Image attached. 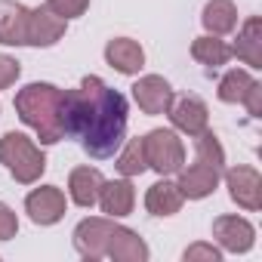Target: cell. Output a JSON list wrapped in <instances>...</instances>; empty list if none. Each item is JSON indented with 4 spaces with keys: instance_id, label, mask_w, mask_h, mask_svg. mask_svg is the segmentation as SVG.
Segmentation results:
<instances>
[{
    "instance_id": "cell-19",
    "label": "cell",
    "mask_w": 262,
    "mask_h": 262,
    "mask_svg": "<svg viewBox=\"0 0 262 262\" xmlns=\"http://www.w3.org/2000/svg\"><path fill=\"white\" fill-rule=\"evenodd\" d=\"M182 204H185V198H182L179 185L170 182L167 176H161V179H158L155 185H148V191H145V210H148L151 216H158V219L176 216V213L182 210Z\"/></svg>"
},
{
    "instance_id": "cell-14",
    "label": "cell",
    "mask_w": 262,
    "mask_h": 262,
    "mask_svg": "<svg viewBox=\"0 0 262 262\" xmlns=\"http://www.w3.org/2000/svg\"><path fill=\"white\" fill-rule=\"evenodd\" d=\"M105 62L126 77H136L145 68V50L139 47V40L133 37H111L105 43Z\"/></svg>"
},
{
    "instance_id": "cell-17",
    "label": "cell",
    "mask_w": 262,
    "mask_h": 262,
    "mask_svg": "<svg viewBox=\"0 0 262 262\" xmlns=\"http://www.w3.org/2000/svg\"><path fill=\"white\" fill-rule=\"evenodd\" d=\"M231 56H237L247 68L259 71L262 68V19L259 16H250L241 31H237V40L231 47Z\"/></svg>"
},
{
    "instance_id": "cell-6",
    "label": "cell",
    "mask_w": 262,
    "mask_h": 262,
    "mask_svg": "<svg viewBox=\"0 0 262 262\" xmlns=\"http://www.w3.org/2000/svg\"><path fill=\"white\" fill-rule=\"evenodd\" d=\"M114 219L111 216H86L74 225V250L86 259V262H99L105 259V247H108V237L114 231Z\"/></svg>"
},
{
    "instance_id": "cell-3",
    "label": "cell",
    "mask_w": 262,
    "mask_h": 262,
    "mask_svg": "<svg viewBox=\"0 0 262 262\" xmlns=\"http://www.w3.org/2000/svg\"><path fill=\"white\" fill-rule=\"evenodd\" d=\"M194 139V164L191 167H182L179 170V191L185 201H204L210 198L219 182H222V173H225V148L219 142V136L207 126L204 133L191 136Z\"/></svg>"
},
{
    "instance_id": "cell-27",
    "label": "cell",
    "mask_w": 262,
    "mask_h": 262,
    "mask_svg": "<svg viewBox=\"0 0 262 262\" xmlns=\"http://www.w3.org/2000/svg\"><path fill=\"white\" fill-rule=\"evenodd\" d=\"M19 234V216L10 204L0 201V241H13Z\"/></svg>"
},
{
    "instance_id": "cell-18",
    "label": "cell",
    "mask_w": 262,
    "mask_h": 262,
    "mask_svg": "<svg viewBox=\"0 0 262 262\" xmlns=\"http://www.w3.org/2000/svg\"><path fill=\"white\" fill-rule=\"evenodd\" d=\"M102 182H105V176L96 167H74L68 173V198H71V204H77L83 210L96 207Z\"/></svg>"
},
{
    "instance_id": "cell-13",
    "label": "cell",
    "mask_w": 262,
    "mask_h": 262,
    "mask_svg": "<svg viewBox=\"0 0 262 262\" xmlns=\"http://www.w3.org/2000/svg\"><path fill=\"white\" fill-rule=\"evenodd\" d=\"M96 204L102 207L105 216L123 219V216L133 213V207H136V188H133V182H129L126 176H120V179H105L102 188H99V201H96Z\"/></svg>"
},
{
    "instance_id": "cell-5",
    "label": "cell",
    "mask_w": 262,
    "mask_h": 262,
    "mask_svg": "<svg viewBox=\"0 0 262 262\" xmlns=\"http://www.w3.org/2000/svg\"><path fill=\"white\" fill-rule=\"evenodd\" d=\"M142 145H145L148 170H155L158 176H173L185 167V145H182L176 129L158 126L142 136Z\"/></svg>"
},
{
    "instance_id": "cell-12",
    "label": "cell",
    "mask_w": 262,
    "mask_h": 262,
    "mask_svg": "<svg viewBox=\"0 0 262 262\" xmlns=\"http://www.w3.org/2000/svg\"><path fill=\"white\" fill-rule=\"evenodd\" d=\"M167 114L173 120V129H176V133H185V136H198V133H204V129L210 126V108L198 96L173 99Z\"/></svg>"
},
{
    "instance_id": "cell-16",
    "label": "cell",
    "mask_w": 262,
    "mask_h": 262,
    "mask_svg": "<svg viewBox=\"0 0 262 262\" xmlns=\"http://www.w3.org/2000/svg\"><path fill=\"white\" fill-rule=\"evenodd\" d=\"M25 31H28V7L19 0H0V43L25 47Z\"/></svg>"
},
{
    "instance_id": "cell-4",
    "label": "cell",
    "mask_w": 262,
    "mask_h": 262,
    "mask_svg": "<svg viewBox=\"0 0 262 262\" xmlns=\"http://www.w3.org/2000/svg\"><path fill=\"white\" fill-rule=\"evenodd\" d=\"M0 164L10 170L19 185H34L47 173V155L40 151V145L16 129L0 136Z\"/></svg>"
},
{
    "instance_id": "cell-21",
    "label": "cell",
    "mask_w": 262,
    "mask_h": 262,
    "mask_svg": "<svg viewBox=\"0 0 262 262\" xmlns=\"http://www.w3.org/2000/svg\"><path fill=\"white\" fill-rule=\"evenodd\" d=\"M191 59L198 65H207V68H222V65L231 62V47L216 34H204V37H194Z\"/></svg>"
},
{
    "instance_id": "cell-20",
    "label": "cell",
    "mask_w": 262,
    "mask_h": 262,
    "mask_svg": "<svg viewBox=\"0 0 262 262\" xmlns=\"http://www.w3.org/2000/svg\"><path fill=\"white\" fill-rule=\"evenodd\" d=\"M201 25L207 28V34L225 37L237 28V7L231 0H207V7L201 13Z\"/></svg>"
},
{
    "instance_id": "cell-8",
    "label": "cell",
    "mask_w": 262,
    "mask_h": 262,
    "mask_svg": "<svg viewBox=\"0 0 262 262\" xmlns=\"http://www.w3.org/2000/svg\"><path fill=\"white\" fill-rule=\"evenodd\" d=\"M65 210H68V198L59 185H40L25 198V213L34 225H56L65 219Z\"/></svg>"
},
{
    "instance_id": "cell-25",
    "label": "cell",
    "mask_w": 262,
    "mask_h": 262,
    "mask_svg": "<svg viewBox=\"0 0 262 262\" xmlns=\"http://www.w3.org/2000/svg\"><path fill=\"white\" fill-rule=\"evenodd\" d=\"M47 7L62 19H80L90 10V0H47Z\"/></svg>"
},
{
    "instance_id": "cell-23",
    "label": "cell",
    "mask_w": 262,
    "mask_h": 262,
    "mask_svg": "<svg viewBox=\"0 0 262 262\" xmlns=\"http://www.w3.org/2000/svg\"><path fill=\"white\" fill-rule=\"evenodd\" d=\"M253 80H256V77H253L250 71H244V68H231V71H225L222 80H219V86H216L219 102H225V105H241L244 96H247V90L253 86Z\"/></svg>"
},
{
    "instance_id": "cell-7",
    "label": "cell",
    "mask_w": 262,
    "mask_h": 262,
    "mask_svg": "<svg viewBox=\"0 0 262 262\" xmlns=\"http://www.w3.org/2000/svg\"><path fill=\"white\" fill-rule=\"evenodd\" d=\"M222 176H225L228 198H231L241 210L256 213V210L262 207V176H259L256 167H250V164H237V167L225 170Z\"/></svg>"
},
{
    "instance_id": "cell-1",
    "label": "cell",
    "mask_w": 262,
    "mask_h": 262,
    "mask_svg": "<svg viewBox=\"0 0 262 262\" xmlns=\"http://www.w3.org/2000/svg\"><path fill=\"white\" fill-rule=\"evenodd\" d=\"M126 96L111 90L102 77L86 74L74 90H65L62 123L65 139H80V148L96 158H114L126 139Z\"/></svg>"
},
{
    "instance_id": "cell-26",
    "label": "cell",
    "mask_w": 262,
    "mask_h": 262,
    "mask_svg": "<svg viewBox=\"0 0 262 262\" xmlns=\"http://www.w3.org/2000/svg\"><path fill=\"white\" fill-rule=\"evenodd\" d=\"M19 77H22L19 59H13V56H7V53H0V90H10Z\"/></svg>"
},
{
    "instance_id": "cell-15",
    "label": "cell",
    "mask_w": 262,
    "mask_h": 262,
    "mask_svg": "<svg viewBox=\"0 0 262 262\" xmlns=\"http://www.w3.org/2000/svg\"><path fill=\"white\" fill-rule=\"evenodd\" d=\"M105 256L114 259V262H148L151 250L139 237V231L126 228V225H114V231L108 237V247H105Z\"/></svg>"
},
{
    "instance_id": "cell-10",
    "label": "cell",
    "mask_w": 262,
    "mask_h": 262,
    "mask_svg": "<svg viewBox=\"0 0 262 262\" xmlns=\"http://www.w3.org/2000/svg\"><path fill=\"white\" fill-rule=\"evenodd\" d=\"M68 31V19L53 13L47 4L28 10V31H25V47H56Z\"/></svg>"
},
{
    "instance_id": "cell-28",
    "label": "cell",
    "mask_w": 262,
    "mask_h": 262,
    "mask_svg": "<svg viewBox=\"0 0 262 262\" xmlns=\"http://www.w3.org/2000/svg\"><path fill=\"white\" fill-rule=\"evenodd\" d=\"M244 108H247V114L250 117H262V83L259 80H253V86L247 90V96H244V102H241Z\"/></svg>"
},
{
    "instance_id": "cell-22",
    "label": "cell",
    "mask_w": 262,
    "mask_h": 262,
    "mask_svg": "<svg viewBox=\"0 0 262 262\" xmlns=\"http://www.w3.org/2000/svg\"><path fill=\"white\" fill-rule=\"evenodd\" d=\"M117 173L133 179V176H142L148 170V161H145V145H142V136L136 139H123V145L117 148V161H114Z\"/></svg>"
},
{
    "instance_id": "cell-2",
    "label": "cell",
    "mask_w": 262,
    "mask_h": 262,
    "mask_svg": "<svg viewBox=\"0 0 262 262\" xmlns=\"http://www.w3.org/2000/svg\"><path fill=\"white\" fill-rule=\"evenodd\" d=\"M62 99L65 90L47 80H34L22 86L13 99V108L25 126H31L40 145H56L65 139V123H62Z\"/></svg>"
},
{
    "instance_id": "cell-24",
    "label": "cell",
    "mask_w": 262,
    "mask_h": 262,
    "mask_svg": "<svg viewBox=\"0 0 262 262\" xmlns=\"http://www.w3.org/2000/svg\"><path fill=\"white\" fill-rule=\"evenodd\" d=\"M182 259H185V262H222V250H219V247H213V244L198 241V244L185 247Z\"/></svg>"
},
{
    "instance_id": "cell-11",
    "label": "cell",
    "mask_w": 262,
    "mask_h": 262,
    "mask_svg": "<svg viewBox=\"0 0 262 262\" xmlns=\"http://www.w3.org/2000/svg\"><path fill=\"white\" fill-rule=\"evenodd\" d=\"M129 90H133V102H136L145 114H151V117L167 114L170 105H173V99H176L170 80L161 77V74H142Z\"/></svg>"
},
{
    "instance_id": "cell-9",
    "label": "cell",
    "mask_w": 262,
    "mask_h": 262,
    "mask_svg": "<svg viewBox=\"0 0 262 262\" xmlns=\"http://www.w3.org/2000/svg\"><path fill=\"white\" fill-rule=\"evenodd\" d=\"M213 241L219 244L222 253H250L256 244V228L244 216H216L213 219Z\"/></svg>"
}]
</instances>
